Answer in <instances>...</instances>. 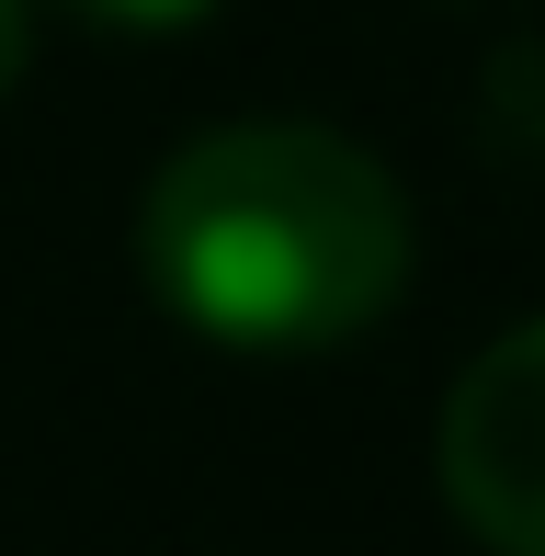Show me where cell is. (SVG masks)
<instances>
[{
    "mask_svg": "<svg viewBox=\"0 0 545 556\" xmlns=\"http://www.w3.org/2000/svg\"><path fill=\"white\" fill-rule=\"evenodd\" d=\"M58 12H80V23H114V35H182V23L228 12V0H58Z\"/></svg>",
    "mask_w": 545,
    "mask_h": 556,
    "instance_id": "3957f363",
    "label": "cell"
},
{
    "mask_svg": "<svg viewBox=\"0 0 545 556\" xmlns=\"http://www.w3.org/2000/svg\"><path fill=\"white\" fill-rule=\"evenodd\" d=\"M409 193L330 125H216L137 205V262L182 330L228 352H330L409 295Z\"/></svg>",
    "mask_w": 545,
    "mask_h": 556,
    "instance_id": "6da1fadb",
    "label": "cell"
},
{
    "mask_svg": "<svg viewBox=\"0 0 545 556\" xmlns=\"http://www.w3.org/2000/svg\"><path fill=\"white\" fill-rule=\"evenodd\" d=\"M432 466H443L455 522L489 556H545V318H523L511 341H489L478 364L443 387Z\"/></svg>",
    "mask_w": 545,
    "mask_h": 556,
    "instance_id": "7a4b0ae2",
    "label": "cell"
},
{
    "mask_svg": "<svg viewBox=\"0 0 545 556\" xmlns=\"http://www.w3.org/2000/svg\"><path fill=\"white\" fill-rule=\"evenodd\" d=\"M23 23H35V0H0V103H12V80H23Z\"/></svg>",
    "mask_w": 545,
    "mask_h": 556,
    "instance_id": "277c9868",
    "label": "cell"
}]
</instances>
